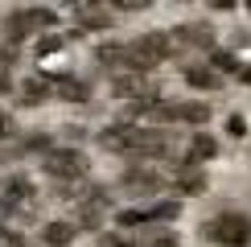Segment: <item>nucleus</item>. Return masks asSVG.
Here are the masks:
<instances>
[{
    "label": "nucleus",
    "mask_w": 251,
    "mask_h": 247,
    "mask_svg": "<svg viewBox=\"0 0 251 247\" xmlns=\"http://www.w3.org/2000/svg\"><path fill=\"white\" fill-rule=\"evenodd\" d=\"M210 70H214V74H218V70H235V74H239L243 66L235 62V54H226V49H214V54H210Z\"/></svg>",
    "instance_id": "17"
},
{
    "label": "nucleus",
    "mask_w": 251,
    "mask_h": 247,
    "mask_svg": "<svg viewBox=\"0 0 251 247\" xmlns=\"http://www.w3.org/2000/svg\"><path fill=\"white\" fill-rule=\"evenodd\" d=\"M202 235L210 243H218V247H247L251 243V219L247 214H235V210L214 214V219L202 226Z\"/></svg>",
    "instance_id": "2"
},
{
    "label": "nucleus",
    "mask_w": 251,
    "mask_h": 247,
    "mask_svg": "<svg viewBox=\"0 0 251 247\" xmlns=\"http://www.w3.org/2000/svg\"><path fill=\"white\" fill-rule=\"evenodd\" d=\"M173 46H194V49H214V29L206 21H190V25H177L173 29Z\"/></svg>",
    "instance_id": "6"
},
{
    "label": "nucleus",
    "mask_w": 251,
    "mask_h": 247,
    "mask_svg": "<svg viewBox=\"0 0 251 247\" xmlns=\"http://www.w3.org/2000/svg\"><path fill=\"white\" fill-rule=\"evenodd\" d=\"M50 25H58V13H54V8H21V13L8 17L4 33H8V41H17V37H29V33L50 29Z\"/></svg>",
    "instance_id": "4"
},
{
    "label": "nucleus",
    "mask_w": 251,
    "mask_h": 247,
    "mask_svg": "<svg viewBox=\"0 0 251 247\" xmlns=\"http://www.w3.org/2000/svg\"><path fill=\"white\" fill-rule=\"evenodd\" d=\"M41 169L50 173V177H58V181H82L87 177V157H82L78 148H50L46 157H41Z\"/></svg>",
    "instance_id": "3"
},
{
    "label": "nucleus",
    "mask_w": 251,
    "mask_h": 247,
    "mask_svg": "<svg viewBox=\"0 0 251 247\" xmlns=\"http://www.w3.org/2000/svg\"><path fill=\"white\" fill-rule=\"evenodd\" d=\"M218 157V140L206 136V132H198V136L190 140V157H185V165H202V161H214Z\"/></svg>",
    "instance_id": "10"
},
{
    "label": "nucleus",
    "mask_w": 251,
    "mask_h": 247,
    "mask_svg": "<svg viewBox=\"0 0 251 247\" xmlns=\"http://www.w3.org/2000/svg\"><path fill=\"white\" fill-rule=\"evenodd\" d=\"M0 136H13V116H4V111H0Z\"/></svg>",
    "instance_id": "24"
},
{
    "label": "nucleus",
    "mask_w": 251,
    "mask_h": 247,
    "mask_svg": "<svg viewBox=\"0 0 251 247\" xmlns=\"http://www.w3.org/2000/svg\"><path fill=\"white\" fill-rule=\"evenodd\" d=\"M21 243H25V239H21L13 226H0V247H21Z\"/></svg>",
    "instance_id": "22"
},
{
    "label": "nucleus",
    "mask_w": 251,
    "mask_h": 247,
    "mask_svg": "<svg viewBox=\"0 0 251 247\" xmlns=\"http://www.w3.org/2000/svg\"><path fill=\"white\" fill-rule=\"evenodd\" d=\"M50 95H58L66 103H87L91 99V87L78 82V78H70V74H58V78H50Z\"/></svg>",
    "instance_id": "8"
},
{
    "label": "nucleus",
    "mask_w": 251,
    "mask_h": 247,
    "mask_svg": "<svg viewBox=\"0 0 251 247\" xmlns=\"http://www.w3.org/2000/svg\"><path fill=\"white\" fill-rule=\"evenodd\" d=\"M177 194H202L206 190V173L198 169V165H181V173H177Z\"/></svg>",
    "instance_id": "13"
},
{
    "label": "nucleus",
    "mask_w": 251,
    "mask_h": 247,
    "mask_svg": "<svg viewBox=\"0 0 251 247\" xmlns=\"http://www.w3.org/2000/svg\"><path fill=\"white\" fill-rule=\"evenodd\" d=\"M75 17H78V29H107L111 25V8L107 4H78Z\"/></svg>",
    "instance_id": "9"
},
{
    "label": "nucleus",
    "mask_w": 251,
    "mask_h": 247,
    "mask_svg": "<svg viewBox=\"0 0 251 247\" xmlns=\"http://www.w3.org/2000/svg\"><path fill=\"white\" fill-rule=\"evenodd\" d=\"M99 222H103V206H91V202H82V206H78V222H75V226L99 231Z\"/></svg>",
    "instance_id": "15"
},
{
    "label": "nucleus",
    "mask_w": 251,
    "mask_h": 247,
    "mask_svg": "<svg viewBox=\"0 0 251 247\" xmlns=\"http://www.w3.org/2000/svg\"><path fill=\"white\" fill-rule=\"evenodd\" d=\"M95 247H136L128 235H120V231H103L99 239H95Z\"/></svg>",
    "instance_id": "20"
},
{
    "label": "nucleus",
    "mask_w": 251,
    "mask_h": 247,
    "mask_svg": "<svg viewBox=\"0 0 251 247\" xmlns=\"http://www.w3.org/2000/svg\"><path fill=\"white\" fill-rule=\"evenodd\" d=\"M50 95V78H25V82H21V99H25V103H37V99H46Z\"/></svg>",
    "instance_id": "14"
},
{
    "label": "nucleus",
    "mask_w": 251,
    "mask_h": 247,
    "mask_svg": "<svg viewBox=\"0 0 251 247\" xmlns=\"http://www.w3.org/2000/svg\"><path fill=\"white\" fill-rule=\"evenodd\" d=\"M116 219H120V226H144V222H149V210H140V206H128V210H120Z\"/></svg>",
    "instance_id": "19"
},
{
    "label": "nucleus",
    "mask_w": 251,
    "mask_h": 247,
    "mask_svg": "<svg viewBox=\"0 0 251 247\" xmlns=\"http://www.w3.org/2000/svg\"><path fill=\"white\" fill-rule=\"evenodd\" d=\"M54 49H62V37H41L37 41V54H54Z\"/></svg>",
    "instance_id": "23"
},
{
    "label": "nucleus",
    "mask_w": 251,
    "mask_h": 247,
    "mask_svg": "<svg viewBox=\"0 0 251 247\" xmlns=\"http://www.w3.org/2000/svg\"><path fill=\"white\" fill-rule=\"evenodd\" d=\"M13 58H17V49H0V91L13 87V82H8V66H13Z\"/></svg>",
    "instance_id": "21"
},
{
    "label": "nucleus",
    "mask_w": 251,
    "mask_h": 247,
    "mask_svg": "<svg viewBox=\"0 0 251 247\" xmlns=\"http://www.w3.org/2000/svg\"><path fill=\"white\" fill-rule=\"evenodd\" d=\"M239 78H243L247 87H251V66H243V70H239Z\"/></svg>",
    "instance_id": "25"
},
{
    "label": "nucleus",
    "mask_w": 251,
    "mask_h": 247,
    "mask_svg": "<svg viewBox=\"0 0 251 247\" xmlns=\"http://www.w3.org/2000/svg\"><path fill=\"white\" fill-rule=\"evenodd\" d=\"M185 82H190V87H198V91H218V87H223V78H218L210 66H198V62H190V66H185Z\"/></svg>",
    "instance_id": "12"
},
{
    "label": "nucleus",
    "mask_w": 251,
    "mask_h": 247,
    "mask_svg": "<svg viewBox=\"0 0 251 247\" xmlns=\"http://www.w3.org/2000/svg\"><path fill=\"white\" fill-rule=\"evenodd\" d=\"M173 58V37L169 33H140L136 41L124 46V66L132 70V74H144V70L161 66V62Z\"/></svg>",
    "instance_id": "1"
},
{
    "label": "nucleus",
    "mask_w": 251,
    "mask_h": 247,
    "mask_svg": "<svg viewBox=\"0 0 251 247\" xmlns=\"http://www.w3.org/2000/svg\"><path fill=\"white\" fill-rule=\"evenodd\" d=\"M75 235H78L75 222H46V226H41V243H46V247H66Z\"/></svg>",
    "instance_id": "11"
},
{
    "label": "nucleus",
    "mask_w": 251,
    "mask_h": 247,
    "mask_svg": "<svg viewBox=\"0 0 251 247\" xmlns=\"http://www.w3.org/2000/svg\"><path fill=\"white\" fill-rule=\"evenodd\" d=\"M120 185H124L128 194H156L165 181H161V173H156V169H128V173L120 177Z\"/></svg>",
    "instance_id": "7"
},
{
    "label": "nucleus",
    "mask_w": 251,
    "mask_h": 247,
    "mask_svg": "<svg viewBox=\"0 0 251 247\" xmlns=\"http://www.w3.org/2000/svg\"><path fill=\"white\" fill-rule=\"evenodd\" d=\"M136 247H177V235L173 231H149L144 243H136Z\"/></svg>",
    "instance_id": "18"
},
{
    "label": "nucleus",
    "mask_w": 251,
    "mask_h": 247,
    "mask_svg": "<svg viewBox=\"0 0 251 247\" xmlns=\"http://www.w3.org/2000/svg\"><path fill=\"white\" fill-rule=\"evenodd\" d=\"M144 210H149V222H169V219L181 214V206L177 202H156V206H144Z\"/></svg>",
    "instance_id": "16"
},
{
    "label": "nucleus",
    "mask_w": 251,
    "mask_h": 247,
    "mask_svg": "<svg viewBox=\"0 0 251 247\" xmlns=\"http://www.w3.org/2000/svg\"><path fill=\"white\" fill-rule=\"evenodd\" d=\"M136 140H140V124H132V120L111 124V128L99 132V144L107 152H136Z\"/></svg>",
    "instance_id": "5"
}]
</instances>
